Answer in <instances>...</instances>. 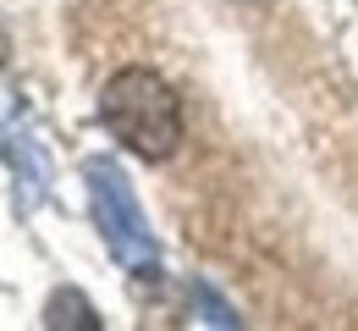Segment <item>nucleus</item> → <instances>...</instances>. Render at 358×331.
Wrapping results in <instances>:
<instances>
[{"label": "nucleus", "instance_id": "obj_1", "mask_svg": "<svg viewBox=\"0 0 358 331\" xmlns=\"http://www.w3.org/2000/svg\"><path fill=\"white\" fill-rule=\"evenodd\" d=\"M99 122L138 160H171L182 143V99L171 94V83L160 72L122 66L99 94Z\"/></svg>", "mask_w": 358, "mask_h": 331}, {"label": "nucleus", "instance_id": "obj_2", "mask_svg": "<svg viewBox=\"0 0 358 331\" xmlns=\"http://www.w3.org/2000/svg\"><path fill=\"white\" fill-rule=\"evenodd\" d=\"M83 183H89L94 227L105 237V248L116 254V265L133 271V276H160V243H155L149 221H143V204H138L127 171L110 155H94L83 166Z\"/></svg>", "mask_w": 358, "mask_h": 331}, {"label": "nucleus", "instance_id": "obj_3", "mask_svg": "<svg viewBox=\"0 0 358 331\" xmlns=\"http://www.w3.org/2000/svg\"><path fill=\"white\" fill-rule=\"evenodd\" d=\"M45 326H55V331H99V315H94V304L83 293L61 287V293L45 304Z\"/></svg>", "mask_w": 358, "mask_h": 331}, {"label": "nucleus", "instance_id": "obj_4", "mask_svg": "<svg viewBox=\"0 0 358 331\" xmlns=\"http://www.w3.org/2000/svg\"><path fill=\"white\" fill-rule=\"evenodd\" d=\"M187 304H193V315H199L204 326H226V331L243 326V315H237V309H231L210 282H193V287H187Z\"/></svg>", "mask_w": 358, "mask_h": 331}]
</instances>
